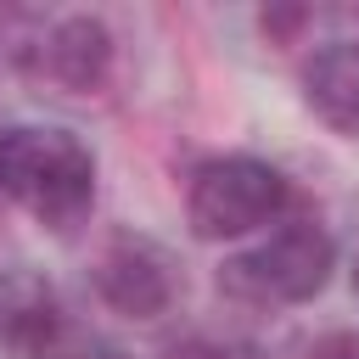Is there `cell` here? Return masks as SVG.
<instances>
[{"label":"cell","instance_id":"10","mask_svg":"<svg viewBox=\"0 0 359 359\" xmlns=\"http://www.w3.org/2000/svg\"><path fill=\"white\" fill-rule=\"evenodd\" d=\"M297 22H303V11H280V17H269V11H264V34H292Z\"/></svg>","mask_w":359,"mask_h":359},{"label":"cell","instance_id":"3","mask_svg":"<svg viewBox=\"0 0 359 359\" xmlns=\"http://www.w3.org/2000/svg\"><path fill=\"white\" fill-rule=\"evenodd\" d=\"M337 269V247L320 224H286L247 258L224 264V286L252 303H309Z\"/></svg>","mask_w":359,"mask_h":359},{"label":"cell","instance_id":"7","mask_svg":"<svg viewBox=\"0 0 359 359\" xmlns=\"http://www.w3.org/2000/svg\"><path fill=\"white\" fill-rule=\"evenodd\" d=\"M39 62L62 90H95L107 79V62H112V34L101 17H62L50 28Z\"/></svg>","mask_w":359,"mask_h":359},{"label":"cell","instance_id":"12","mask_svg":"<svg viewBox=\"0 0 359 359\" xmlns=\"http://www.w3.org/2000/svg\"><path fill=\"white\" fill-rule=\"evenodd\" d=\"M353 297H359V269H353Z\"/></svg>","mask_w":359,"mask_h":359},{"label":"cell","instance_id":"6","mask_svg":"<svg viewBox=\"0 0 359 359\" xmlns=\"http://www.w3.org/2000/svg\"><path fill=\"white\" fill-rule=\"evenodd\" d=\"M303 101L337 135H359V39H331L303 67Z\"/></svg>","mask_w":359,"mask_h":359},{"label":"cell","instance_id":"2","mask_svg":"<svg viewBox=\"0 0 359 359\" xmlns=\"http://www.w3.org/2000/svg\"><path fill=\"white\" fill-rule=\"evenodd\" d=\"M280 208H286V180L258 157H213L191 174V191H185V219L202 241L247 236L269 224Z\"/></svg>","mask_w":359,"mask_h":359},{"label":"cell","instance_id":"5","mask_svg":"<svg viewBox=\"0 0 359 359\" xmlns=\"http://www.w3.org/2000/svg\"><path fill=\"white\" fill-rule=\"evenodd\" d=\"M56 337H62L56 286L39 269H0V353L50 359Z\"/></svg>","mask_w":359,"mask_h":359},{"label":"cell","instance_id":"9","mask_svg":"<svg viewBox=\"0 0 359 359\" xmlns=\"http://www.w3.org/2000/svg\"><path fill=\"white\" fill-rule=\"evenodd\" d=\"M168 359H236V353H230V348H219V342L191 337V342H174V348H168Z\"/></svg>","mask_w":359,"mask_h":359},{"label":"cell","instance_id":"1","mask_svg":"<svg viewBox=\"0 0 359 359\" xmlns=\"http://www.w3.org/2000/svg\"><path fill=\"white\" fill-rule=\"evenodd\" d=\"M0 191L22 202L39 224L73 230L95 202V157L67 129H0Z\"/></svg>","mask_w":359,"mask_h":359},{"label":"cell","instance_id":"4","mask_svg":"<svg viewBox=\"0 0 359 359\" xmlns=\"http://www.w3.org/2000/svg\"><path fill=\"white\" fill-rule=\"evenodd\" d=\"M95 292L129 314V320H157L168 303H174V269L168 258L151 247V241H112L95 264Z\"/></svg>","mask_w":359,"mask_h":359},{"label":"cell","instance_id":"11","mask_svg":"<svg viewBox=\"0 0 359 359\" xmlns=\"http://www.w3.org/2000/svg\"><path fill=\"white\" fill-rule=\"evenodd\" d=\"M73 359H129L123 348H112V342H90V348H79Z\"/></svg>","mask_w":359,"mask_h":359},{"label":"cell","instance_id":"8","mask_svg":"<svg viewBox=\"0 0 359 359\" xmlns=\"http://www.w3.org/2000/svg\"><path fill=\"white\" fill-rule=\"evenodd\" d=\"M309 359H359V337L353 331H331L309 348Z\"/></svg>","mask_w":359,"mask_h":359}]
</instances>
